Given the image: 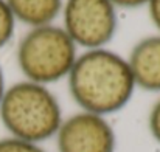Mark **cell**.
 <instances>
[{
	"instance_id": "cell-6",
	"label": "cell",
	"mask_w": 160,
	"mask_h": 152,
	"mask_svg": "<svg viewBox=\"0 0 160 152\" xmlns=\"http://www.w3.org/2000/svg\"><path fill=\"white\" fill-rule=\"evenodd\" d=\"M128 65L135 87L160 93V36H148L131 50Z\"/></svg>"
},
{
	"instance_id": "cell-8",
	"label": "cell",
	"mask_w": 160,
	"mask_h": 152,
	"mask_svg": "<svg viewBox=\"0 0 160 152\" xmlns=\"http://www.w3.org/2000/svg\"><path fill=\"white\" fill-rule=\"evenodd\" d=\"M16 19L5 0H0V48H3L14 34Z\"/></svg>"
},
{
	"instance_id": "cell-9",
	"label": "cell",
	"mask_w": 160,
	"mask_h": 152,
	"mask_svg": "<svg viewBox=\"0 0 160 152\" xmlns=\"http://www.w3.org/2000/svg\"><path fill=\"white\" fill-rule=\"evenodd\" d=\"M0 152H47L41 145L25 141L14 137H3L0 138Z\"/></svg>"
},
{
	"instance_id": "cell-11",
	"label": "cell",
	"mask_w": 160,
	"mask_h": 152,
	"mask_svg": "<svg viewBox=\"0 0 160 152\" xmlns=\"http://www.w3.org/2000/svg\"><path fill=\"white\" fill-rule=\"evenodd\" d=\"M110 3L117 8H126V9H132V8H140L143 5H148L149 0H110Z\"/></svg>"
},
{
	"instance_id": "cell-5",
	"label": "cell",
	"mask_w": 160,
	"mask_h": 152,
	"mask_svg": "<svg viewBox=\"0 0 160 152\" xmlns=\"http://www.w3.org/2000/svg\"><path fill=\"white\" fill-rule=\"evenodd\" d=\"M58 152H115L117 135L106 116L76 112L64 118L56 134Z\"/></svg>"
},
{
	"instance_id": "cell-12",
	"label": "cell",
	"mask_w": 160,
	"mask_h": 152,
	"mask_svg": "<svg viewBox=\"0 0 160 152\" xmlns=\"http://www.w3.org/2000/svg\"><path fill=\"white\" fill-rule=\"evenodd\" d=\"M148 8H149V16H151L152 23L160 31V0H149Z\"/></svg>"
},
{
	"instance_id": "cell-3",
	"label": "cell",
	"mask_w": 160,
	"mask_h": 152,
	"mask_svg": "<svg viewBox=\"0 0 160 152\" xmlns=\"http://www.w3.org/2000/svg\"><path fill=\"white\" fill-rule=\"evenodd\" d=\"M76 45L64 28L44 25L31 28L19 42L16 59L27 81L42 86L67 78L75 61Z\"/></svg>"
},
{
	"instance_id": "cell-7",
	"label": "cell",
	"mask_w": 160,
	"mask_h": 152,
	"mask_svg": "<svg viewBox=\"0 0 160 152\" xmlns=\"http://www.w3.org/2000/svg\"><path fill=\"white\" fill-rule=\"evenodd\" d=\"M16 20L33 28L52 25L61 14L62 0H5Z\"/></svg>"
},
{
	"instance_id": "cell-13",
	"label": "cell",
	"mask_w": 160,
	"mask_h": 152,
	"mask_svg": "<svg viewBox=\"0 0 160 152\" xmlns=\"http://www.w3.org/2000/svg\"><path fill=\"white\" fill-rule=\"evenodd\" d=\"M5 90H6V86H5V75H3V70H2V67H0V101H2V98H3Z\"/></svg>"
},
{
	"instance_id": "cell-4",
	"label": "cell",
	"mask_w": 160,
	"mask_h": 152,
	"mask_svg": "<svg viewBox=\"0 0 160 152\" xmlns=\"http://www.w3.org/2000/svg\"><path fill=\"white\" fill-rule=\"evenodd\" d=\"M62 11L64 30L75 45L97 50L113 39L118 20L110 0H67Z\"/></svg>"
},
{
	"instance_id": "cell-2",
	"label": "cell",
	"mask_w": 160,
	"mask_h": 152,
	"mask_svg": "<svg viewBox=\"0 0 160 152\" xmlns=\"http://www.w3.org/2000/svg\"><path fill=\"white\" fill-rule=\"evenodd\" d=\"M62 121L61 102L47 86L20 81L6 87L0 123L9 137L41 145L56 137Z\"/></svg>"
},
{
	"instance_id": "cell-10",
	"label": "cell",
	"mask_w": 160,
	"mask_h": 152,
	"mask_svg": "<svg viewBox=\"0 0 160 152\" xmlns=\"http://www.w3.org/2000/svg\"><path fill=\"white\" fill-rule=\"evenodd\" d=\"M148 129L151 137L160 145V98L154 102L148 115Z\"/></svg>"
},
{
	"instance_id": "cell-1",
	"label": "cell",
	"mask_w": 160,
	"mask_h": 152,
	"mask_svg": "<svg viewBox=\"0 0 160 152\" xmlns=\"http://www.w3.org/2000/svg\"><path fill=\"white\" fill-rule=\"evenodd\" d=\"M67 79L70 96L81 110L103 116L124 109L135 92L128 61L106 48L78 56Z\"/></svg>"
}]
</instances>
